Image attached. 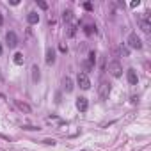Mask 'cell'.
<instances>
[{"label":"cell","instance_id":"14","mask_svg":"<svg viewBox=\"0 0 151 151\" xmlns=\"http://www.w3.org/2000/svg\"><path fill=\"white\" fill-rule=\"evenodd\" d=\"M23 62H25V57H23V53H21V52H16V53H14V64L21 66Z\"/></svg>","mask_w":151,"mask_h":151},{"label":"cell","instance_id":"20","mask_svg":"<svg viewBox=\"0 0 151 151\" xmlns=\"http://www.w3.org/2000/svg\"><path fill=\"white\" fill-rule=\"evenodd\" d=\"M23 130H29V132H32V130H39L37 126H30V124H25V126H21Z\"/></svg>","mask_w":151,"mask_h":151},{"label":"cell","instance_id":"26","mask_svg":"<svg viewBox=\"0 0 151 151\" xmlns=\"http://www.w3.org/2000/svg\"><path fill=\"white\" fill-rule=\"evenodd\" d=\"M2 21H4V18H2V14H0V25H2Z\"/></svg>","mask_w":151,"mask_h":151},{"label":"cell","instance_id":"9","mask_svg":"<svg viewBox=\"0 0 151 151\" xmlns=\"http://www.w3.org/2000/svg\"><path fill=\"white\" fill-rule=\"evenodd\" d=\"M27 21H29L30 25H36L37 21H39V14H37L36 11H30V13L27 14Z\"/></svg>","mask_w":151,"mask_h":151},{"label":"cell","instance_id":"18","mask_svg":"<svg viewBox=\"0 0 151 151\" xmlns=\"http://www.w3.org/2000/svg\"><path fill=\"white\" fill-rule=\"evenodd\" d=\"M87 62L91 64V66H94V62H96V52H94V50L89 52V59H87Z\"/></svg>","mask_w":151,"mask_h":151},{"label":"cell","instance_id":"19","mask_svg":"<svg viewBox=\"0 0 151 151\" xmlns=\"http://www.w3.org/2000/svg\"><path fill=\"white\" fill-rule=\"evenodd\" d=\"M62 18H64V21H71V18H73V13L68 9V11H64L62 13Z\"/></svg>","mask_w":151,"mask_h":151},{"label":"cell","instance_id":"15","mask_svg":"<svg viewBox=\"0 0 151 151\" xmlns=\"http://www.w3.org/2000/svg\"><path fill=\"white\" fill-rule=\"evenodd\" d=\"M116 55H124V57H128V55H130V52H128V48H126V46H123V45H121V46H117V48H116Z\"/></svg>","mask_w":151,"mask_h":151},{"label":"cell","instance_id":"10","mask_svg":"<svg viewBox=\"0 0 151 151\" xmlns=\"http://www.w3.org/2000/svg\"><path fill=\"white\" fill-rule=\"evenodd\" d=\"M62 85H64V91H66V93H71L73 91V80L70 77H66V78L62 80Z\"/></svg>","mask_w":151,"mask_h":151},{"label":"cell","instance_id":"4","mask_svg":"<svg viewBox=\"0 0 151 151\" xmlns=\"http://www.w3.org/2000/svg\"><path fill=\"white\" fill-rule=\"evenodd\" d=\"M109 73H110L112 77H116V78H119V77L123 75V66H121V62H119V60H112V62H109Z\"/></svg>","mask_w":151,"mask_h":151},{"label":"cell","instance_id":"24","mask_svg":"<svg viewBox=\"0 0 151 151\" xmlns=\"http://www.w3.org/2000/svg\"><path fill=\"white\" fill-rule=\"evenodd\" d=\"M59 50H60L62 53H66V52H68V46H66V45H59Z\"/></svg>","mask_w":151,"mask_h":151},{"label":"cell","instance_id":"12","mask_svg":"<svg viewBox=\"0 0 151 151\" xmlns=\"http://www.w3.org/2000/svg\"><path fill=\"white\" fill-rule=\"evenodd\" d=\"M32 80H34V82H39V80H41V71H39V66H37V64H34V66H32Z\"/></svg>","mask_w":151,"mask_h":151},{"label":"cell","instance_id":"1","mask_svg":"<svg viewBox=\"0 0 151 151\" xmlns=\"http://www.w3.org/2000/svg\"><path fill=\"white\" fill-rule=\"evenodd\" d=\"M109 94H110V82L101 78L100 85H98V96H100V100H109Z\"/></svg>","mask_w":151,"mask_h":151},{"label":"cell","instance_id":"25","mask_svg":"<svg viewBox=\"0 0 151 151\" xmlns=\"http://www.w3.org/2000/svg\"><path fill=\"white\" fill-rule=\"evenodd\" d=\"M139 4H140V2H139V0H137V2H132V4H130V7H137Z\"/></svg>","mask_w":151,"mask_h":151},{"label":"cell","instance_id":"3","mask_svg":"<svg viewBox=\"0 0 151 151\" xmlns=\"http://www.w3.org/2000/svg\"><path fill=\"white\" fill-rule=\"evenodd\" d=\"M128 46L130 48H135V50H140L142 48V39L137 36V32H132L130 36H128Z\"/></svg>","mask_w":151,"mask_h":151},{"label":"cell","instance_id":"6","mask_svg":"<svg viewBox=\"0 0 151 151\" xmlns=\"http://www.w3.org/2000/svg\"><path fill=\"white\" fill-rule=\"evenodd\" d=\"M126 78H128V84H130V85H137V82H139L137 71H135V70H132V68L126 71Z\"/></svg>","mask_w":151,"mask_h":151},{"label":"cell","instance_id":"23","mask_svg":"<svg viewBox=\"0 0 151 151\" xmlns=\"http://www.w3.org/2000/svg\"><path fill=\"white\" fill-rule=\"evenodd\" d=\"M84 9H85V11H93V4H91V2H85V4H84Z\"/></svg>","mask_w":151,"mask_h":151},{"label":"cell","instance_id":"16","mask_svg":"<svg viewBox=\"0 0 151 151\" xmlns=\"http://www.w3.org/2000/svg\"><path fill=\"white\" fill-rule=\"evenodd\" d=\"M84 32L87 34V36H93V34H96V27L94 25H85L84 27Z\"/></svg>","mask_w":151,"mask_h":151},{"label":"cell","instance_id":"11","mask_svg":"<svg viewBox=\"0 0 151 151\" xmlns=\"http://www.w3.org/2000/svg\"><path fill=\"white\" fill-rule=\"evenodd\" d=\"M45 60H46V64H53V62H55V52H53V48H46V57H45Z\"/></svg>","mask_w":151,"mask_h":151},{"label":"cell","instance_id":"5","mask_svg":"<svg viewBox=\"0 0 151 151\" xmlns=\"http://www.w3.org/2000/svg\"><path fill=\"white\" fill-rule=\"evenodd\" d=\"M77 82H78V85H80V87H82L84 91L91 89V80H89L87 73H78V77H77Z\"/></svg>","mask_w":151,"mask_h":151},{"label":"cell","instance_id":"22","mask_svg":"<svg viewBox=\"0 0 151 151\" xmlns=\"http://www.w3.org/2000/svg\"><path fill=\"white\" fill-rule=\"evenodd\" d=\"M43 142H45V144H48V146H55V144H57V142H55L53 139H45Z\"/></svg>","mask_w":151,"mask_h":151},{"label":"cell","instance_id":"21","mask_svg":"<svg viewBox=\"0 0 151 151\" xmlns=\"http://www.w3.org/2000/svg\"><path fill=\"white\" fill-rule=\"evenodd\" d=\"M37 6H39L41 9H48V4H46V2H43V0H37Z\"/></svg>","mask_w":151,"mask_h":151},{"label":"cell","instance_id":"17","mask_svg":"<svg viewBox=\"0 0 151 151\" xmlns=\"http://www.w3.org/2000/svg\"><path fill=\"white\" fill-rule=\"evenodd\" d=\"M75 34H77V23H71L68 29V37H73Z\"/></svg>","mask_w":151,"mask_h":151},{"label":"cell","instance_id":"27","mask_svg":"<svg viewBox=\"0 0 151 151\" xmlns=\"http://www.w3.org/2000/svg\"><path fill=\"white\" fill-rule=\"evenodd\" d=\"M2 52H4V48H2V45H0V55H2Z\"/></svg>","mask_w":151,"mask_h":151},{"label":"cell","instance_id":"2","mask_svg":"<svg viewBox=\"0 0 151 151\" xmlns=\"http://www.w3.org/2000/svg\"><path fill=\"white\" fill-rule=\"evenodd\" d=\"M137 21H139V27H140L142 32H146V34L151 32V21H149V14H147V13L140 14V16L137 18Z\"/></svg>","mask_w":151,"mask_h":151},{"label":"cell","instance_id":"13","mask_svg":"<svg viewBox=\"0 0 151 151\" xmlns=\"http://www.w3.org/2000/svg\"><path fill=\"white\" fill-rule=\"evenodd\" d=\"M16 105H18V109H20V110H23V112H27V114L32 110V109H30V105H27V103H23V101H20V100H16Z\"/></svg>","mask_w":151,"mask_h":151},{"label":"cell","instance_id":"7","mask_svg":"<svg viewBox=\"0 0 151 151\" xmlns=\"http://www.w3.org/2000/svg\"><path fill=\"white\" fill-rule=\"evenodd\" d=\"M6 41H7L9 48H14V46L18 45V37H16V34H14L13 30H9V32L6 34Z\"/></svg>","mask_w":151,"mask_h":151},{"label":"cell","instance_id":"8","mask_svg":"<svg viewBox=\"0 0 151 151\" xmlns=\"http://www.w3.org/2000/svg\"><path fill=\"white\" fill-rule=\"evenodd\" d=\"M87 107H89V101H87V98L80 96V98L77 100V109H78L80 112H85V110H87Z\"/></svg>","mask_w":151,"mask_h":151}]
</instances>
